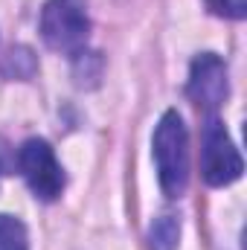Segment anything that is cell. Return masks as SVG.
I'll list each match as a JSON object with an SVG mask.
<instances>
[{"label":"cell","mask_w":247,"mask_h":250,"mask_svg":"<svg viewBox=\"0 0 247 250\" xmlns=\"http://www.w3.org/2000/svg\"><path fill=\"white\" fill-rule=\"evenodd\" d=\"M151 154L163 195L181 198L189 184V134L178 111H166L151 137Z\"/></svg>","instance_id":"6da1fadb"},{"label":"cell","mask_w":247,"mask_h":250,"mask_svg":"<svg viewBox=\"0 0 247 250\" xmlns=\"http://www.w3.org/2000/svg\"><path fill=\"white\" fill-rule=\"evenodd\" d=\"M41 38L56 53L79 56L90 38L87 0H47L41 12Z\"/></svg>","instance_id":"7a4b0ae2"},{"label":"cell","mask_w":247,"mask_h":250,"mask_svg":"<svg viewBox=\"0 0 247 250\" xmlns=\"http://www.w3.org/2000/svg\"><path fill=\"white\" fill-rule=\"evenodd\" d=\"M18 169L26 181V187L32 189V195L38 201H59L64 192V169L56 160V151L47 140L41 137H29L21 148H18Z\"/></svg>","instance_id":"3957f363"},{"label":"cell","mask_w":247,"mask_h":250,"mask_svg":"<svg viewBox=\"0 0 247 250\" xmlns=\"http://www.w3.org/2000/svg\"><path fill=\"white\" fill-rule=\"evenodd\" d=\"M245 172V160L221 120L209 117L201 137V175L209 187H230Z\"/></svg>","instance_id":"277c9868"},{"label":"cell","mask_w":247,"mask_h":250,"mask_svg":"<svg viewBox=\"0 0 247 250\" xmlns=\"http://www.w3.org/2000/svg\"><path fill=\"white\" fill-rule=\"evenodd\" d=\"M186 93H189V99H192L201 111L215 114V111L227 102V93H230V84H227V64L221 62L215 53H201V56H195L192 70H189Z\"/></svg>","instance_id":"5b68a950"},{"label":"cell","mask_w":247,"mask_h":250,"mask_svg":"<svg viewBox=\"0 0 247 250\" xmlns=\"http://www.w3.org/2000/svg\"><path fill=\"white\" fill-rule=\"evenodd\" d=\"M178 242H181L178 215H172V212L157 215L148 227V250H178Z\"/></svg>","instance_id":"8992f818"},{"label":"cell","mask_w":247,"mask_h":250,"mask_svg":"<svg viewBox=\"0 0 247 250\" xmlns=\"http://www.w3.org/2000/svg\"><path fill=\"white\" fill-rule=\"evenodd\" d=\"M0 250H29V236L21 218L0 212Z\"/></svg>","instance_id":"52a82bcc"},{"label":"cell","mask_w":247,"mask_h":250,"mask_svg":"<svg viewBox=\"0 0 247 250\" xmlns=\"http://www.w3.org/2000/svg\"><path fill=\"white\" fill-rule=\"evenodd\" d=\"M206 6L218 18H230V21L247 18V0H206Z\"/></svg>","instance_id":"ba28073f"},{"label":"cell","mask_w":247,"mask_h":250,"mask_svg":"<svg viewBox=\"0 0 247 250\" xmlns=\"http://www.w3.org/2000/svg\"><path fill=\"white\" fill-rule=\"evenodd\" d=\"M15 166H18V154H15V148H12L6 140H0V175H9Z\"/></svg>","instance_id":"9c48e42d"}]
</instances>
